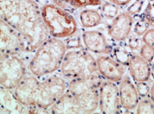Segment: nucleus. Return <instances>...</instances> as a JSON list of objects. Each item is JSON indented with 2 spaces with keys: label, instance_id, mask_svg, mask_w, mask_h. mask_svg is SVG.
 Here are the masks:
<instances>
[{
  "label": "nucleus",
  "instance_id": "30",
  "mask_svg": "<svg viewBox=\"0 0 154 114\" xmlns=\"http://www.w3.org/2000/svg\"><path fill=\"white\" fill-rule=\"evenodd\" d=\"M128 46L131 50H139L142 46V40L140 39L138 36H130L128 40Z\"/></svg>",
  "mask_w": 154,
  "mask_h": 114
},
{
  "label": "nucleus",
  "instance_id": "15",
  "mask_svg": "<svg viewBox=\"0 0 154 114\" xmlns=\"http://www.w3.org/2000/svg\"><path fill=\"white\" fill-rule=\"evenodd\" d=\"M12 90L1 87L0 91V111L1 113H21L25 106L20 101Z\"/></svg>",
  "mask_w": 154,
  "mask_h": 114
},
{
  "label": "nucleus",
  "instance_id": "5",
  "mask_svg": "<svg viewBox=\"0 0 154 114\" xmlns=\"http://www.w3.org/2000/svg\"><path fill=\"white\" fill-rule=\"evenodd\" d=\"M68 84L64 76L52 74L40 81L37 87L34 107L50 109L67 92Z\"/></svg>",
  "mask_w": 154,
  "mask_h": 114
},
{
  "label": "nucleus",
  "instance_id": "18",
  "mask_svg": "<svg viewBox=\"0 0 154 114\" xmlns=\"http://www.w3.org/2000/svg\"><path fill=\"white\" fill-rule=\"evenodd\" d=\"M102 77V75H100L91 78L71 80L69 82L67 92L75 95L89 90L99 88L101 83L103 82Z\"/></svg>",
  "mask_w": 154,
  "mask_h": 114
},
{
  "label": "nucleus",
  "instance_id": "6",
  "mask_svg": "<svg viewBox=\"0 0 154 114\" xmlns=\"http://www.w3.org/2000/svg\"><path fill=\"white\" fill-rule=\"evenodd\" d=\"M0 58L1 87L14 90L26 75L25 63L17 55L1 53Z\"/></svg>",
  "mask_w": 154,
  "mask_h": 114
},
{
  "label": "nucleus",
  "instance_id": "32",
  "mask_svg": "<svg viewBox=\"0 0 154 114\" xmlns=\"http://www.w3.org/2000/svg\"><path fill=\"white\" fill-rule=\"evenodd\" d=\"M108 1L118 6H125L129 4L132 0H108Z\"/></svg>",
  "mask_w": 154,
  "mask_h": 114
},
{
  "label": "nucleus",
  "instance_id": "25",
  "mask_svg": "<svg viewBox=\"0 0 154 114\" xmlns=\"http://www.w3.org/2000/svg\"><path fill=\"white\" fill-rule=\"evenodd\" d=\"M144 20L154 26V0H150L144 12Z\"/></svg>",
  "mask_w": 154,
  "mask_h": 114
},
{
  "label": "nucleus",
  "instance_id": "31",
  "mask_svg": "<svg viewBox=\"0 0 154 114\" xmlns=\"http://www.w3.org/2000/svg\"><path fill=\"white\" fill-rule=\"evenodd\" d=\"M142 41L144 44L154 46V28L148 29L145 32V34L143 35Z\"/></svg>",
  "mask_w": 154,
  "mask_h": 114
},
{
  "label": "nucleus",
  "instance_id": "2",
  "mask_svg": "<svg viewBox=\"0 0 154 114\" xmlns=\"http://www.w3.org/2000/svg\"><path fill=\"white\" fill-rule=\"evenodd\" d=\"M67 48L58 38H50L38 49L31 60L29 69L31 74L37 77L51 75L61 69Z\"/></svg>",
  "mask_w": 154,
  "mask_h": 114
},
{
  "label": "nucleus",
  "instance_id": "20",
  "mask_svg": "<svg viewBox=\"0 0 154 114\" xmlns=\"http://www.w3.org/2000/svg\"><path fill=\"white\" fill-rule=\"evenodd\" d=\"M113 53V58L118 63L122 64L124 67H128L130 54L129 53L127 49L122 46H118L114 48L112 50Z\"/></svg>",
  "mask_w": 154,
  "mask_h": 114
},
{
  "label": "nucleus",
  "instance_id": "9",
  "mask_svg": "<svg viewBox=\"0 0 154 114\" xmlns=\"http://www.w3.org/2000/svg\"><path fill=\"white\" fill-rule=\"evenodd\" d=\"M39 82L38 77L32 74L26 75L14 90L16 96L26 107H35V95Z\"/></svg>",
  "mask_w": 154,
  "mask_h": 114
},
{
  "label": "nucleus",
  "instance_id": "12",
  "mask_svg": "<svg viewBox=\"0 0 154 114\" xmlns=\"http://www.w3.org/2000/svg\"><path fill=\"white\" fill-rule=\"evenodd\" d=\"M119 96L121 107L127 110H134L139 102L136 86L128 76L124 77L119 86Z\"/></svg>",
  "mask_w": 154,
  "mask_h": 114
},
{
  "label": "nucleus",
  "instance_id": "23",
  "mask_svg": "<svg viewBox=\"0 0 154 114\" xmlns=\"http://www.w3.org/2000/svg\"><path fill=\"white\" fill-rule=\"evenodd\" d=\"M140 56L148 63L153 62L154 60V46L144 44L140 49Z\"/></svg>",
  "mask_w": 154,
  "mask_h": 114
},
{
  "label": "nucleus",
  "instance_id": "7",
  "mask_svg": "<svg viewBox=\"0 0 154 114\" xmlns=\"http://www.w3.org/2000/svg\"><path fill=\"white\" fill-rule=\"evenodd\" d=\"M0 50L1 53L8 55L26 52L22 35L3 20H0Z\"/></svg>",
  "mask_w": 154,
  "mask_h": 114
},
{
  "label": "nucleus",
  "instance_id": "27",
  "mask_svg": "<svg viewBox=\"0 0 154 114\" xmlns=\"http://www.w3.org/2000/svg\"><path fill=\"white\" fill-rule=\"evenodd\" d=\"M65 45L67 49H78L82 47V41L79 37L72 36L66 41Z\"/></svg>",
  "mask_w": 154,
  "mask_h": 114
},
{
  "label": "nucleus",
  "instance_id": "8",
  "mask_svg": "<svg viewBox=\"0 0 154 114\" xmlns=\"http://www.w3.org/2000/svg\"><path fill=\"white\" fill-rule=\"evenodd\" d=\"M99 108L103 113H118L121 112L119 88L115 82L103 81L99 87Z\"/></svg>",
  "mask_w": 154,
  "mask_h": 114
},
{
  "label": "nucleus",
  "instance_id": "21",
  "mask_svg": "<svg viewBox=\"0 0 154 114\" xmlns=\"http://www.w3.org/2000/svg\"><path fill=\"white\" fill-rule=\"evenodd\" d=\"M101 10H102V14L105 17L113 20L118 15L119 8L117 4L109 2H106L103 4Z\"/></svg>",
  "mask_w": 154,
  "mask_h": 114
},
{
  "label": "nucleus",
  "instance_id": "26",
  "mask_svg": "<svg viewBox=\"0 0 154 114\" xmlns=\"http://www.w3.org/2000/svg\"><path fill=\"white\" fill-rule=\"evenodd\" d=\"M149 27H150V24L145 20H139L135 24L134 32L137 36H142L148 30Z\"/></svg>",
  "mask_w": 154,
  "mask_h": 114
},
{
  "label": "nucleus",
  "instance_id": "22",
  "mask_svg": "<svg viewBox=\"0 0 154 114\" xmlns=\"http://www.w3.org/2000/svg\"><path fill=\"white\" fill-rule=\"evenodd\" d=\"M137 113H154V103L150 98H144L138 102Z\"/></svg>",
  "mask_w": 154,
  "mask_h": 114
},
{
  "label": "nucleus",
  "instance_id": "24",
  "mask_svg": "<svg viewBox=\"0 0 154 114\" xmlns=\"http://www.w3.org/2000/svg\"><path fill=\"white\" fill-rule=\"evenodd\" d=\"M78 8L87 6H99L102 4V0H64Z\"/></svg>",
  "mask_w": 154,
  "mask_h": 114
},
{
  "label": "nucleus",
  "instance_id": "34",
  "mask_svg": "<svg viewBox=\"0 0 154 114\" xmlns=\"http://www.w3.org/2000/svg\"><path fill=\"white\" fill-rule=\"evenodd\" d=\"M151 76L154 80V64L151 66Z\"/></svg>",
  "mask_w": 154,
  "mask_h": 114
},
{
  "label": "nucleus",
  "instance_id": "1",
  "mask_svg": "<svg viewBox=\"0 0 154 114\" xmlns=\"http://www.w3.org/2000/svg\"><path fill=\"white\" fill-rule=\"evenodd\" d=\"M0 16L22 35L26 52L35 51L50 38L41 9L33 0H0Z\"/></svg>",
  "mask_w": 154,
  "mask_h": 114
},
{
  "label": "nucleus",
  "instance_id": "29",
  "mask_svg": "<svg viewBox=\"0 0 154 114\" xmlns=\"http://www.w3.org/2000/svg\"><path fill=\"white\" fill-rule=\"evenodd\" d=\"M144 5V0H135L128 8V13L131 15H135L139 14L142 10Z\"/></svg>",
  "mask_w": 154,
  "mask_h": 114
},
{
  "label": "nucleus",
  "instance_id": "10",
  "mask_svg": "<svg viewBox=\"0 0 154 114\" xmlns=\"http://www.w3.org/2000/svg\"><path fill=\"white\" fill-rule=\"evenodd\" d=\"M99 72L103 78L113 82H121L125 75L126 67L123 66L114 58L101 55L97 58Z\"/></svg>",
  "mask_w": 154,
  "mask_h": 114
},
{
  "label": "nucleus",
  "instance_id": "14",
  "mask_svg": "<svg viewBox=\"0 0 154 114\" xmlns=\"http://www.w3.org/2000/svg\"><path fill=\"white\" fill-rule=\"evenodd\" d=\"M128 68L131 77L135 82H146L151 75V66L150 63L143 59L140 55L133 53L130 55Z\"/></svg>",
  "mask_w": 154,
  "mask_h": 114
},
{
  "label": "nucleus",
  "instance_id": "28",
  "mask_svg": "<svg viewBox=\"0 0 154 114\" xmlns=\"http://www.w3.org/2000/svg\"><path fill=\"white\" fill-rule=\"evenodd\" d=\"M135 86L138 95L141 98H146L150 93V87L146 82H137Z\"/></svg>",
  "mask_w": 154,
  "mask_h": 114
},
{
  "label": "nucleus",
  "instance_id": "17",
  "mask_svg": "<svg viewBox=\"0 0 154 114\" xmlns=\"http://www.w3.org/2000/svg\"><path fill=\"white\" fill-rule=\"evenodd\" d=\"M52 113H81L74 95L66 92L50 108Z\"/></svg>",
  "mask_w": 154,
  "mask_h": 114
},
{
  "label": "nucleus",
  "instance_id": "3",
  "mask_svg": "<svg viewBox=\"0 0 154 114\" xmlns=\"http://www.w3.org/2000/svg\"><path fill=\"white\" fill-rule=\"evenodd\" d=\"M61 72L66 79L70 81L100 75L97 59L83 49H73L66 53L61 64Z\"/></svg>",
  "mask_w": 154,
  "mask_h": 114
},
{
  "label": "nucleus",
  "instance_id": "11",
  "mask_svg": "<svg viewBox=\"0 0 154 114\" xmlns=\"http://www.w3.org/2000/svg\"><path fill=\"white\" fill-rule=\"evenodd\" d=\"M133 18L128 12H122L114 18L108 29L110 38L115 41H124L131 33Z\"/></svg>",
  "mask_w": 154,
  "mask_h": 114
},
{
  "label": "nucleus",
  "instance_id": "16",
  "mask_svg": "<svg viewBox=\"0 0 154 114\" xmlns=\"http://www.w3.org/2000/svg\"><path fill=\"white\" fill-rule=\"evenodd\" d=\"M74 97L78 103L81 113H93L99 107V88L81 92L75 95Z\"/></svg>",
  "mask_w": 154,
  "mask_h": 114
},
{
  "label": "nucleus",
  "instance_id": "19",
  "mask_svg": "<svg viewBox=\"0 0 154 114\" xmlns=\"http://www.w3.org/2000/svg\"><path fill=\"white\" fill-rule=\"evenodd\" d=\"M79 20L83 27L94 28L102 22L103 16L97 10L86 9L82 10L79 14Z\"/></svg>",
  "mask_w": 154,
  "mask_h": 114
},
{
  "label": "nucleus",
  "instance_id": "13",
  "mask_svg": "<svg viewBox=\"0 0 154 114\" xmlns=\"http://www.w3.org/2000/svg\"><path fill=\"white\" fill-rule=\"evenodd\" d=\"M82 40L88 50L96 54H109L111 52L106 38L99 31H86L82 34Z\"/></svg>",
  "mask_w": 154,
  "mask_h": 114
},
{
  "label": "nucleus",
  "instance_id": "4",
  "mask_svg": "<svg viewBox=\"0 0 154 114\" xmlns=\"http://www.w3.org/2000/svg\"><path fill=\"white\" fill-rule=\"evenodd\" d=\"M41 14L52 38H70L78 31L74 16L58 5L52 3L45 4L41 8Z\"/></svg>",
  "mask_w": 154,
  "mask_h": 114
},
{
  "label": "nucleus",
  "instance_id": "33",
  "mask_svg": "<svg viewBox=\"0 0 154 114\" xmlns=\"http://www.w3.org/2000/svg\"><path fill=\"white\" fill-rule=\"evenodd\" d=\"M150 99H151L154 103V84L152 85V87H150Z\"/></svg>",
  "mask_w": 154,
  "mask_h": 114
}]
</instances>
